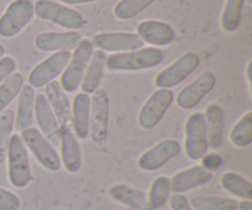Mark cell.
Returning a JSON list of instances; mask_svg holds the SVG:
<instances>
[{
	"label": "cell",
	"instance_id": "1",
	"mask_svg": "<svg viewBox=\"0 0 252 210\" xmlns=\"http://www.w3.org/2000/svg\"><path fill=\"white\" fill-rule=\"evenodd\" d=\"M164 61V52L155 47L115 53L106 57V68L110 71H140L155 68Z\"/></svg>",
	"mask_w": 252,
	"mask_h": 210
},
{
	"label": "cell",
	"instance_id": "2",
	"mask_svg": "<svg viewBox=\"0 0 252 210\" xmlns=\"http://www.w3.org/2000/svg\"><path fill=\"white\" fill-rule=\"evenodd\" d=\"M9 181L16 188H25L32 181L31 166L26 147L19 134L10 138L6 152Z\"/></svg>",
	"mask_w": 252,
	"mask_h": 210
},
{
	"label": "cell",
	"instance_id": "3",
	"mask_svg": "<svg viewBox=\"0 0 252 210\" xmlns=\"http://www.w3.org/2000/svg\"><path fill=\"white\" fill-rule=\"evenodd\" d=\"M33 14L38 19L71 31L83 29L86 25L85 17L80 12L53 0H37L33 4Z\"/></svg>",
	"mask_w": 252,
	"mask_h": 210
},
{
	"label": "cell",
	"instance_id": "4",
	"mask_svg": "<svg viewBox=\"0 0 252 210\" xmlns=\"http://www.w3.org/2000/svg\"><path fill=\"white\" fill-rule=\"evenodd\" d=\"M94 53V46L90 39H81L74 53H71L68 65L62 73L61 86L64 92H74L78 90L85 75L86 68Z\"/></svg>",
	"mask_w": 252,
	"mask_h": 210
},
{
	"label": "cell",
	"instance_id": "5",
	"mask_svg": "<svg viewBox=\"0 0 252 210\" xmlns=\"http://www.w3.org/2000/svg\"><path fill=\"white\" fill-rule=\"evenodd\" d=\"M21 139L25 147L29 148L37 161L46 170L51 172L59 171L62 166L61 156L58 155L53 145L43 137L37 128L30 127L21 132Z\"/></svg>",
	"mask_w": 252,
	"mask_h": 210
},
{
	"label": "cell",
	"instance_id": "6",
	"mask_svg": "<svg viewBox=\"0 0 252 210\" xmlns=\"http://www.w3.org/2000/svg\"><path fill=\"white\" fill-rule=\"evenodd\" d=\"M33 2L31 0H14L0 17V36L12 38L19 34L33 17Z\"/></svg>",
	"mask_w": 252,
	"mask_h": 210
},
{
	"label": "cell",
	"instance_id": "7",
	"mask_svg": "<svg viewBox=\"0 0 252 210\" xmlns=\"http://www.w3.org/2000/svg\"><path fill=\"white\" fill-rule=\"evenodd\" d=\"M174 92L170 89H158L149 96L138 115V124L145 130L157 127L174 102Z\"/></svg>",
	"mask_w": 252,
	"mask_h": 210
},
{
	"label": "cell",
	"instance_id": "8",
	"mask_svg": "<svg viewBox=\"0 0 252 210\" xmlns=\"http://www.w3.org/2000/svg\"><path fill=\"white\" fill-rule=\"evenodd\" d=\"M90 102L89 135L94 143H102L107 138L110 124V97L105 89L98 88L93 93Z\"/></svg>",
	"mask_w": 252,
	"mask_h": 210
},
{
	"label": "cell",
	"instance_id": "9",
	"mask_svg": "<svg viewBox=\"0 0 252 210\" xmlns=\"http://www.w3.org/2000/svg\"><path fill=\"white\" fill-rule=\"evenodd\" d=\"M208 148L203 113H192L185 123V152L189 160L198 161L207 154Z\"/></svg>",
	"mask_w": 252,
	"mask_h": 210
},
{
	"label": "cell",
	"instance_id": "10",
	"mask_svg": "<svg viewBox=\"0 0 252 210\" xmlns=\"http://www.w3.org/2000/svg\"><path fill=\"white\" fill-rule=\"evenodd\" d=\"M201 59L193 52L182 54L171 65L160 71L155 78V86L158 89H171L186 80L197 68Z\"/></svg>",
	"mask_w": 252,
	"mask_h": 210
},
{
	"label": "cell",
	"instance_id": "11",
	"mask_svg": "<svg viewBox=\"0 0 252 210\" xmlns=\"http://www.w3.org/2000/svg\"><path fill=\"white\" fill-rule=\"evenodd\" d=\"M70 57L71 53L68 51L54 52L32 69L29 74V85L33 89H41L56 80L66 68Z\"/></svg>",
	"mask_w": 252,
	"mask_h": 210
},
{
	"label": "cell",
	"instance_id": "12",
	"mask_svg": "<svg viewBox=\"0 0 252 210\" xmlns=\"http://www.w3.org/2000/svg\"><path fill=\"white\" fill-rule=\"evenodd\" d=\"M181 152V145L174 139H165L155 144L149 150L140 155L138 159V166L143 171H157L164 165L171 161Z\"/></svg>",
	"mask_w": 252,
	"mask_h": 210
},
{
	"label": "cell",
	"instance_id": "13",
	"mask_svg": "<svg viewBox=\"0 0 252 210\" xmlns=\"http://www.w3.org/2000/svg\"><path fill=\"white\" fill-rule=\"evenodd\" d=\"M217 78L212 71H203L196 80L185 86L176 96V105L182 110L197 107L202 100L214 89Z\"/></svg>",
	"mask_w": 252,
	"mask_h": 210
},
{
	"label": "cell",
	"instance_id": "14",
	"mask_svg": "<svg viewBox=\"0 0 252 210\" xmlns=\"http://www.w3.org/2000/svg\"><path fill=\"white\" fill-rule=\"evenodd\" d=\"M91 43L98 51L125 53V52H132L143 48L144 42L139 38L137 33L106 32V33L95 34L91 39Z\"/></svg>",
	"mask_w": 252,
	"mask_h": 210
},
{
	"label": "cell",
	"instance_id": "15",
	"mask_svg": "<svg viewBox=\"0 0 252 210\" xmlns=\"http://www.w3.org/2000/svg\"><path fill=\"white\" fill-rule=\"evenodd\" d=\"M34 116H36L37 124H38L39 132L43 137L51 143L53 147H57L61 143V130H59L58 122L56 120L53 111L47 101L43 93L36 95L34 101Z\"/></svg>",
	"mask_w": 252,
	"mask_h": 210
},
{
	"label": "cell",
	"instance_id": "16",
	"mask_svg": "<svg viewBox=\"0 0 252 210\" xmlns=\"http://www.w3.org/2000/svg\"><path fill=\"white\" fill-rule=\"evenodd\" d=\"M46 98L53 111L56 120L58 122L59 130L70 129L71 124V106L68 100V96L62 89L58 81H52L46 85Z\"/></svg>",
	"mask_w": 252,
	"mask_h": 210
},
{
	"label": "cell",
	"instance_id": "17",
	"mask_svg": "<svg viewBox=\"0 0 252 210\" xmlns=\"http://www.w3.org/2000/svg\"><path fill=\"white\" fill-rule=\"evenodd\" d=\"M80 41V34L75 31L42 32L34 38V46L42 52H70L78 47Z\"/></svg>",
	"mask_w": 252,
	"mask_h": 210
},
{
	"label": "cell",
	"instance_id": "18",
	"mask_svg": "<svg viewBox=\"0 0 252 210\" xmlns=\"http://www.w3.org/2000/svg\"><path fill=\"white\" fill-rule=\"evenodd\" d=\"M137 34L143 42L154 47L169 46L175 41L172 27L157 20H145L138 24Z\"/></svg>",
	"mask_w": 252,
	"mask_h": 210
},
{
	"label": "cell",
	"instance_id": "19",
	"mask_svg": "<svg viewBox=\"0 0 252 210\" xmlns=\"http://www.w3.org/2000/svg\"><path fill=\"white\" fill-rule=\"evenodd\" d=\"M212 179H213L212 172L207 171L201 165H196V166H192L189 169L177 172L170 180L171 192L184 194L185 192H189L191 189L198 188V187L209 183Z\"/></svg>",
	"mask_w": 252,
	"mask_h": 210
},
{
	"label": "cell",
	"instance_id": "20",
	"mask_svg": "<svg viewBox=\"0 0 252 210\" xmlns=\"http://www.w3.org/2000/svg\"><path fill=\"white\" fill-rule=\"evenodd\" d=\"M61 161L64 167L70 174H76L80 171L83 159H81V149L78 138L75 137L73 128L70 129H61Z\"/></svg>",
	"mask_w": 252,
	"mask_h": 210
},
{
	"label": "cell",
	"instance_id": "21",
	"mask_svg": "<svg viewBox=\"0 0 252 210\" xmlns=\"http://www.w3.org/2000/svg\"><path fill=\"white\" fill-rule=\"evenodd\" d=\"M204 124H206L208 147L218 150L224 143V112L223 108L217 103H211L204 111Z\"/></svg>",
	"mask_w": 252,
	"mask_h": 210
},
{
	"label": "cell",
	"instance_id": "22",
	"mask_svg": "<svg viewBox=\"0 0 252 210\" xmlns=\"http://www.w3.org/2000/svg\"><path fill=\"white\" fill-rule=\"evenodd\" d=\"M90 95L84 92L76 93L71 105V124L75 137L78 139H86L89 137L90 127Z\"/></svg>",
	"mask_w": 252,
	"mask_h": 210
},
{
	"label": "cell",
	"instance_id": "23",
	"mask_svg": "<svg viewBox=\"0 0 252 210\" xmlns=\"http://www.w3.org/2000/svg\"><path fill=\"white\" fill-rule=\"evenodd\" d=\"M111 198L133 210H150L148 194L125 183L113 184L108 191Z\"/></svg>",
	"mask_w": 252,
	"mask_h": 210
},
{
	"label": "cell",
	"instance_id": "24",
	"mask_svg": "<svg viewBox=\"0 0 252 210\" xmlns=\"http://www.w3.org/2000/svg\"><path fill=\"white\" fill-rule=\"evenodd\" d=\"M34 101H36L34 89L30 85L22 86L19 93L16 117H15V125L20 132L32 127L34 118Z\"/></svg>",
	"mask_w": 252,
	"mask_h": 210
},
{
	"label": "cell",
	"instance_id": "25",
	"mask_svg": "<svg viewBox=\"0 0 252 210\" xmlns=\"http://www.w3.org/2000/svg\"><path fill=\"white\" fill-rule=\"evenodd\" d=\"M106 54L102 51H94L90 61L86 68L85 75L80 86L84 93L93 95L100 86L101 80L103 78V71L106 66Z\"/></svg>",
	"mask_w": 252,
	"mask_h": 210
},
{
	"label": "cell",
	"instance_id": "26",
	"mask_svg": "<svg viewBox=\"0 0 252 210\" xmlns=\"http://www.w3.org/2000/svg\"><path fill=\"white\" fill-rule=\"evenodd\" d=\"M221 187L228 193L243 199V201H252V184L250 181L244 179L236 172H225L220 179Z\"/></svg>",
	"mask_w": 252,
	"mask_h": 210
},
{
	"label": "cell",
	"instance_id": "27",
	"mask_svg": "<svg viewBox=\"0 0 252 210\" xmlns=\"http://www.w3.org/2000/svg\"><path fill=\"white\" fill-rule=\"evenodd\" d=\"M171 194V183L166 176H159L153 181L148 193V203L150 210H158L169 201Z\"/></svg>",
	"mask_w": 252,
	"mask_h": 210
},
{
	"label": "cell",
	"instance_id": "28",
	"mask_svg": "<svg viewBox=\"0 0 252 210\" xmlns=\"http://www.w3.org/2000/svg\"><path fill=\"white\" fill-rule=\"evenodd\" d=\"M189 202L193 210H236L239 202L217 196H197Z\"/></svg>",
	"mask_w": 252,
	"mask_h": 210
},
{
	"label": "cell",
	"instance_id": "29",
	"mask_svg": "<svg viewBox=\"0 0 252 210\" xmlns=\"http://www.w3.org/2000/svg\"><path fill=\"white\" fill-rule=\"evenodd\" d=\"M230 142L236 148H248L252 144V111L243 116L230 132Z\"/></svg>",
	"mask_w": 252,
	"mask_h": 210
},
{
	"label": "cell",
	"instance_id": "30",
	"mask_svg": "<svg viewBox=\"0 0 252 210\" xmlns=\"http://www.w3.org/2000/svg\"><path fill=\"white\" fill-rule=\"evenodd\" d=\"M24 86V76L15 71L0 84V113L19 96Z\"/></svg>",
	"mask_w": 252,
	"mask_h": 210
},
{
	"label": "cell",
	"instance_id": "31",
	"mask_svg": "<svg viewBox=\"0 0 252 210\" xmlns=\"http://www.w3.org/2000/svg\"><path fill=\"white\" fill-rule=\"evenodd\" d=\"M245 0H226L221 15V27L225 32H234L238 30L241 21V11Z\"/></svg>",
	"mask_w": 252,
	"mask_h": 210
},
{
	"label": "cell",
	"instance_id": "32",
	"mask_svg": "<svg viewBox=\"0 0 252 210\" xmlns=\"http://www.w3.org/2000/svg\"><path fill=\"white\" fill-rule=\"evenodd\" d=\"M155 0H120L113 9V14L118 20H130L144 11Z\"/></svg>",
	"mask_w": 252,
	"mask_h": 210
},
{
	"label": "cell",
	"instance_id": "33",
	"mask_svg": "<svg viewBox=\"0 0 252 210\" xmlns=\"http://www.w3.org/2000/svg\"><path fill=\"white\" fill-rule=\"evenodd\" d=\"M15 125L14 111L6 108L0 113V164L6 160L7 147Z\"/></svg>",
	"mask_w": 252,
	"mask_h": 210
},
{
	"label": "cell",
	"instance_id": "34",
	"mask_svg": "<svg viewBox=\"0 0 252 210\" xmlns=\"http://www.w3.org/2000/svg\"><path fill=\"white\" fill-rule=\"evenodd\" d=\"M21 201L11 191L0 187V210H19Z\"/></svg>",
	"mask_w": 252,
	"mask_h": 210
},
{
	"label": "cell",
	"instance_id": "35",
	"mask_svg": "<svg viewBox=\"0 0 252 210\" xmlns=\"http://www.w3.org/2000/svg\"><path fill=\"white\" fill-rule=\"evenodd\" d=\"M201 161H202L201 166L209 172L218 171L224 164L223 157L218 154H206L203 157H202Z\"/></svg>",
	"mask_w": 252,
	"mask_h": 210
},
{
	"label": "cell",
	"instance_id": "36",
	"mask_svg": "<svg viewBox=\"0 0 252 210\" xmlns=\"http://www.w3.org/2000/svg\"><path fill=\"white\" fill-rule=\"evenodd\" d=\"M16 70V60L12 57H2L0 59V84Z\"/></svg>",
	"mask_w": 252,
	"mask_h": 210
},
{
	"label": "cell",
	"instance_id": "37",
	"mask_svg": "<svg viewBox=\"0 0 252 210\" xmlns=\"http://www.w3.org/2000/svg\"><path fill=\"white\" fill-rule=\"evenodd\" d=\"M169 204L171 210H193L192 207L189 206V202L184 194L174 193L170 196Z\"/></svg>",
	"mask_w": 252,
	"mask_h": 210
},
{
	"label": "cell",
	"instance_id": "38",
	"mask_svg": "<svg viewBox=\"0 0 252 210\" xmlns=\"http://www.w3.org/2000/svg\"><path fill=\"white\" fill-rule=\"evenodd\" d=\"M61 1L66 5H80V4H89V2L98 1V0H61Z\"/></svg>",
	"mask_w": 252,
	"mask_h": 210
},
{
	"label": "cell",
	"instance_id": "39",
	"mask_svg": "<svg viewBox=\"0 0 252 210\" xmlns=\"http://www.w3.org/2000/svg\"><path fill=\"white\" fill-rule=\"evenodd\" d=\"M236 210H252V201H243L238 204Z\"/></svg>",
	"mask_w": 252,
	"mask_h": 210
},
{
	"label": "cell",
	"instance_id": "40",
	"mask_svg": "<svg viewBox=\"0 0 252 210\" xmlns=\"http://www.w3.org/2000/svg\"><path fill=\"white\" fill-rule=\"evenodd\" d=\"M4 53H5L4 46H2V44H0V59H1L2 57H4Z\"/></svg>",
	"mask_w": 252,
	"mask_h": 210
},
{
	"label": "cell",
	"instance_id": "41",
	"mask_svg": "<svg viewBox=\"0 0 252 210\" xmlns=\"http://www.w3.org/2000/svg\"><path fill=\"white\" fill-rule=\"evenodd\" d=\"M246 2H248V4H252V0H245Z\"/></svg>",
	"mask_w": 252,
	"mask_h": 210
},
{
	"label": "cell",
	"instance_id": "42",
	"mask_svg": "<svg viewBox=\"0 0 252 210\" xmlns=\"http://www.w3.org/2000/svg\"><path fill=\"white\" fill-rule=\"evenodd\" d=\"M57 210H65V209H62V208H61V209H57Z\"/></svg>",
	"mask_w": 252,
	"mask_h": 210
}]
</instances>
